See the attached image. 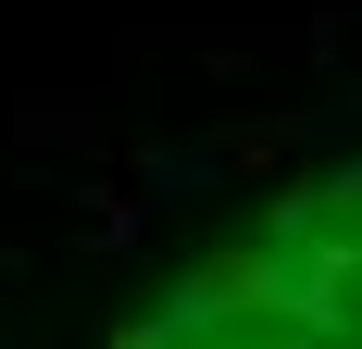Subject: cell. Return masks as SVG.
<instances>
[{
	"instance_id": "obj_1",
	"label": "cell",
	"mask_w": 362,
	"mask_h": 349,
	"mask_svg": "<svg viewBox=\"0 0 362 349\" xmlns=\"http://www.w3.org/2000/svg\"><path fill=\"white\" fill-rule=\"evenodd\" d=\"M112 349H362V162L200 249Z\"/></svg>"
}]
</instances>
